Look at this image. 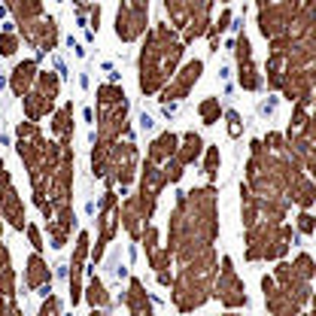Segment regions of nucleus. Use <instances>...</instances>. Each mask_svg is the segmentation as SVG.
Instances as JSON below:
<instances>
[{
  "label": "nucleus",
  "mask_w": 316,
  "mask_h": 316,
  "mask_svg": "<svg viewBox=\"0 0 316 316\" xmlns=\"http://www.w3.org/2000/svg\"><path fill=\"white\" fill-rule=\"evenodd\" d=\"M186 46L177 43L170 25H158L155 31L146 33L143 52H140V92L143 95H158L173 76Z\"/></svg>",
  "instance_id": "1"
},
{
  "label": "nucleus",
  "mask_w": 316,
  "mask_h": 316,
  "mask_svg": "<svg viewBox=\"0 0 316 316\" xmlns=\"http://www.w3.org/2000/svg\"><path fill=\"white\" fill-rule=\"evenodd\" d=\"M216 253L207 250L204 255L180 265V274L170 280L173 283V304L180 313H191L195 307H201L210 295H213V277H216Z\"/></svg>",
  "instance_id": "2"
},
{
  "label": "nucleus",
  "mask_w": 316,
  "mask_h": 316,
  "mask_svg": "<svg viewBox=\"0 0 316 316\" xmlns=\"http://www.w3.org/2000/svg\"><path fill=\"white\" fill-rule=\"evenodd\" d=\"M295 240V231L283 222H255L247 228V258L261 261V258H280L289 253V243Z\"/></svg>",
  "instance_id": "3"
},
{
  "label": "nucleus",
  "mask_w": 316,
  "mask_h": 316,
  "mask_svg": "<svg viewBox=\"0 0 316 316\" xmlns=\"http://www.w3.org/2000/svg\"><path fill=\"white\" fill-rule=\"evenodd\" d=\"M58 89H61V79L55 73H37V82L31 85V92L22 97L25 100V116L28 122H37L43 119L46 113H52V107H55V97H58Z\"/></svg>",
  "instance_id": "4"
},
{
  "label": "nucleus",
  "mask_w": 316,
  "mask_h": 316,
  "mask_svg": "<svg viewBox=\"0 0 316 316\" xmlns=\"http://www.w3.org/2000/svg\"><path fill=\"white\" fill-rule=\"evenodd\" d=\"M134 170H137V149L134 143H116L110 146V155H107V170H103V177L113 183H122V189L131 186L134 180Z\"/></svg>",
  "instance_id": "5"
},
{
  "label": "nucleus",
  "mask_w": 316,
  "mask_h": 316,
  "mask_svg": "<svg viewBox=\"0 0 316 316\" xmlns=\"http://www.w3.org/2000/svg\"><path fill=\"white\" fill-rule=\"evenodd\" d=\"M213 295L219 298V301L225 307H247V289H243V280L237 277L234 271V261L231 258H222V268H219V277H216V283H213Z\"/></svg>",
  "instance_id": "6"
},
{
  "label": "nucleus",
  "mask_w": 316,
  "mask_h": 316,
  "mask_svg": "<svg viewBox=\"0 0 316 316\" xmlns=\"http://www.w3.org/2000/svg\"><path fill=\"white\" fill-rule=\"evenodd\" d=\"M146 15H149V0H128L122 3L119 15H116V33L119 40H137L146 33Z\"/></svg>",
  "instance_id": "7"
},
{
  "label": "nucleus",
  "mask_w": 316,
  "mask_h": 316,
  "mask_svg": "<svg viewBox=\"0 0 316 316\" xmlns=\"http://www.w3.org/2000/svg\"><path fill=\"white\" fill-rule=\"evenodd\" d=\"M274 283L280 286V292H286L292 301L298 304V307H304V304H310V280H304L301 274H298L292 265H286V261H280L277 265V271H274Z\"/></svg>",
  "instance_id": "8"
},
{
  "label": "nucleus",
  "mask_w": 316,
  "mask_h": 316,
  "mask_svg": "<svg viewBox=\"0 0 316 316\" xmlns=\"http://www.w3.org/2000/svg\"><path fill=\"white\" fill-rule=\"evenodd\" d=\"M0 213H3L9 219V225L15 228V231H25V207L19 201V195H15V189H12V180H9V170L6 164L0 161Z\"/></svg>",
  "instance_id": "9"
},
{
  "label": "nucleus",
  "mask_w": 316,
  "mask_h": 316,
  "mask_svg": "<svg viewBox=\"0 0 316 316\" xmlns=\"http://www.w3.org/2000/svg\"><path fill=\"white\" fill-rule=\"evenodd\" d=\"M201 73H204V61H189L180 73H173L170 76V82L161 89V103H170V100H183V97H189V92H191V85H195L198 79H201Z\"/></svg>",
  "instance_id": "10"
},
{
  "label": "nucleus",
  "mask_w": 316,
  "mask_h": 316,
  "mask_svg": "<svg viewBox=\"0 0 316 316\" xmlns=\"http://www.w3.org/2000/svg\"><path fill=\"white\" fill-rule=\"evenodd\" d=\"M89 231H79L76 237V253H73V265H70V301L73 307L82 298V271H85V258H89Z\"/></svg>",
  "instance_id": "11"
},
{
  "label": "nucleus",
  "mask_w": 316,
  "mask_h": 316,
  "mask_svg": "<svg viewBox=\"0 0 316 316\" xmlns=\"http://www.w3.org/2000/svg\"><path fill=\"white\" fill-rule=\"evenodd\" d=\"M261 289H265V304L271 310V316H298L301 307H298L286 292H280V286L271 277H261Z\"/></svg>",
  "instance_id": "12"
},
{
  "label": "nucleus",
  "mask_w": 316,
  "mask_h": 316,
  "mask_svg": "<svg viewBox=\"0 0 316 316\" xmlns=\"http://www.w3.org/2000/svg\"><path fill=\"white\" fill-rule=\"evenodd\" d=\"M237 64H240V85L247 92H258L261 89V76H258V70L253 64V49H250L247 33L237 37Z\"/></svg>",
  "instance_id": "13"
},
{
  "label": "nucleus",
  "mask_w": 316,
  "mask_h": 316,
  "mask_svg": "<svg viewBox=\"0 0 316 316\" xmlns=\"http://www.w3.org/2000/svg\"><path fill=\"white\" fill-rule=\"evenodd\" d=\"M25 286L31 292H40V295H49L52 292V271L49 265L40 258V253H33L28 258V271H25Z\"/></svg>",
  "instance_id": "14"
},
{
  "label": "nucleus",
  "mask_w": 316,
  "mask_h": 316,
  "mask_svg": "<svg viewBox=\"0 0 316 316\" xmlns=\"http://www.w3.org/2000/svg\"><path fill=\"white\" fill-rule=\"evenodd\" d=\"M125 307L131 316H155L152 313V301H149V295L143 289V283H140L137 277H131V283H128V292H125Z\"/></svg>",
  "instance_id": "15"
},
{
  "label": "nucleus",
  "mask_w": 316,
  "mask_h": 316,
  "mask_svg": "<svg viewBox=\"0 0 316 316\" xmlns=\"http://www.w3.org/2000/svg\"><path fill=\"white\" fill-rule=\"evenodd\" d=\"M177 146H180V137L173 134V131H164V134H158V137L152 140L149 152H146V161H152V164H164L167 158H173V152H177Z\"/></svg>",
  "instance_id": "16"
},
{
  "label": "nucleus",
  "mask_w": 316,
  "mask_h": 316,
  "mask_svg": "<svg viewBox=\"0 0 316 316\" xmlns=\"http://www.w3.org/2000/svg\"><path fill=\"white\" fill-rule=\"evenodd\" d=\"M37 61H22V64H15V70H12V79H9V85H12V92L19 95V97H25L28 92H31V85L37 82Z\"/></svg>",
  "instance_id": "17"
},
{
  "label": "nucleus",
  "mask_w": 316,
  "mask_h": 316,
  "mask_svg": "<svg viewBox=\"0 0 316 316\" xmlns=\"http://www.w3.org/2000/svg\"><path fill=\"white\" fill-rule=\"evenodd\" d=\"M180 143H183V146H177V152H173V161H180L183 167H189L191 161H198V155L204 152V140H201V134L189 131V134L180 137Z\"/></svg>",
  "instance_id": "18"
},
{
  "label": "nucleus",
  "mask_w": 316,
  "mask_h": 316,
  "mask_svg": "<svg viewBox=\"0 0 316 316\" xmlns=\"http://www.w3.org/2000/svg\"><path fill=\"white\" fill-rule=\"evenodd\" d=\"M70 119H73V103H64V107L55 113V122H52V131L61 137V146H70V140H73V125H70Z\"/></svg>",
  "instance_id": "19"
},
{
  "label": "nucleus",
  "mask_w": 316,
  "mask_h": 316,
  "mask_svg": "<svg viewBox=\"0 0 316 316\" xmlns=\"http://www.w3.org/2000/svg\"><path fill=\"white\" fill-rule=\"evenodd\" d=\"M85 301L92 304V310H107V307H110V292H107V286L100 283L97 274H92V280H89V289H85Z\"/></svg>",
  "instance_id": "20"
},
{
  "label": "nucleus",
  "mask_w": 316,
  "mask_h": 316,
  "mask_svg": "<svg viewBox=\"0 0 316 316\" xmlns=\"http://www.w3.org/2000/svg\"><path fill=\"white\" fill-rule=\"evenodd\" d=\"M198 113H201V122H204V125H216V122H219V116H222L219 97H207V100H201Z\"/></svg>",
  "instance_id": "21"
},
{
  "label": "nucleus",
  "mask_w": 316,
  "mask_h": 316,
  "mask_svg": "<svg viewBox=\"0 0 316 316\" xmlns=\"http://www.w3.org/2000/svg\"><path fill=\"white\" fill-rule=\"evenodd\" d=\"M125 100V92H122V85H100L97 89V107H110V103H119Z\"/></svg>",
  "instance_id": "22"
},
{
  "label": "nucleus",
  "mask_w": 316,
  "mask_h": 316,
  "mask_svg": "<svg viewBox=\"0 0 316 316\" xmlns=\"http://www.w3.org/2000/svg\"><path fill=\"white\" fill-rule=\"evenodd\" d=\"M292 268H295L298 274H301L304 280H313V274H316V268H313V258H310L307 253H301V255H298V258L292 261Z\"/></svg>",
  "instance_id": "23"
},
{
  "label": "nucleus",
  "mask_w": 316,
  "mask_h": 316,
  "mask_svg": "<svg viewBox=\"0 0 316 316\" xmlns=\"http://www.w3.org/2000/svg\"><path fill=\"white\" fill-rule=\"evenodd\" d=\"M19 49V37L12 31H0V55H15Z\"/></svg>",
  "instance_id": "24"
},
{
  "label": "nucleus",
  "mask_w": 316,
  "mask_h": 316,
  "mask_svg": "<svg viewBox=\"0 0 316 316\" xmlns=\"http://www.w3.org/2000/svg\"><path fill=\"white\" fill-rule=\"evenodd\" d=\"M216 170H219V149L210 146V149H207V158H204V173H207L210 180H216Z\"/></svg>",
  "instance_id": "25"
},
{
  "label": "nucleus",
  "mask_w": 316,
  "mask_h": 316,
  "mask_svg": "<svg viewBox=\"0 0 316 316\" xmlns=\"http://www.w3.org/2000/svg\"><path fill=\"white\" fill-rule=\"evenodd\" d=\"M37 316H64L61 313V301H58L55 295H46V301H43V307H40Z\"/></svg>",
  "instance_id": "26"
},
{
  "label": "nucleus",
  "mask_w": 316,
  "mask_h": 316,
  "mask_svg": "<svg viewBox=\"0 0 316 316\" xmlns=\"http://www.w3.org/2000/svg\"><path fill=\"white\" fill-rule=\"evenodd\" d=\"M228 22H231V12L225 9V12L219 15V22H216V25H210V37H216V33H222V31L228 28Z\"/></svg>",
  "instance_id": "27"
},
{
  "label": "nucleus",
  "mask_w": 316,
  "mask_h": 316,
  "mask_svg": "<svg viewBox=\"0 0 316 316\" xmlns=\"http://www.w3.org/2000/svg\"><path fill=\"white\" fill-rule=\"evenodd\" d=\"M25 231H28V237H31V243H33V250H43L46 243H43V237H40V231H37V225H25Z\"/></svg>",
  "instance_id": "28"
},
{
  "label": "nucleus",
  "mask_w": 316,
  "mask_h": 316,
  "mask_svg": "<svg viewBox=\"0 0 316 316\" xmlns=\"http://www.w3.org/2000/svg\"><path fill=\"white\" fill-rule=\"evenodd\" d=\"M228 134L231 137H240V116L234 110H228Z\"/></svg>",
  "instance_id": "29"
},
{
  "label": "nucleus",
  "mask_w": 316,
  "mask_h": 316,
  "mask_svg": "<svg viewBox=\"0 0 316 316\" xmlns=\"http://www.w3.org/2000/svg\"><path fill=\"white\" fill-rule=\"evenodd\" d=\"M298 228H301L304 234H313V216L307 213V210H304L301 216H298Z\"/></svg>",
  "instance_id": "30"
},
{
  "label": "nucleus",
  "mask_w": 316,
  "mask_h": 316,
  "mask_svg": "<svg viewBox=\"0 0 316 316\" xmlns=\"http://www.w3.org/2000/svg\"><path fill=\"white\" fill-rule=\"evenodd\" d=\"M152 125H155V122H152V119H149L146 113H143V116H140V128H143V131H149Z\"/></svg>",
  "instance_id": "31"
},
{
  "label": "nucleus",
  "mask_w": 316,
  "mask_h": 316,
  "mask_svg": "<svg viewBox=\"0 0 316 316\" xmlns=\"http://www.w3.org/2000/svg\"><path fill=\"white\" fill-rule=\"evenodd\" d=\"M161 113H164V116H167V119H170V116H173V113H177V103H164V107H161Z\"/></svg>",
  "instance_id": "32"
},
{
  "label": "nucleus",
  "mask_w": 316,
  "mask_h": 316,
  "mask_svg": "<svg viewBox=\"0 0 316 316\" xmlns=\"http://www.w3.org/2000/svg\"><path fill=\"white\" fill-rule=\"evenodd\" d=\"M89 316H107V310H92Z\"/></svg>",
  "instance_id": "33"
},
{
  "label": "nucleus",
  "mask_w": 316,
  "mask_h": 316,
  "mask_svg": "<svg viewBox=\"0 0 316 316\" xmlns=\"http://www.w3.org/2000/svg\"><path fill=\"white\" fill-rule=\"evenodd\" d=\"M222 316H237V313H222Z\"/></svg>",
  "instance_id": "34"
},
{
  "label": "nucleus",
  "mask_w": 316,
  "mask_h": 316,
  "mask_svg": "<svg viewBox=\"0 0 316 316\" xmlns=\"http://www.w3.org/2000/svg\"><path fill=\"white\" fill-rule=\"evenodd\" d=\"M298 316H310V313H298Z\"/></svg>",
  "instance_id": "35"
}]
</instances>
